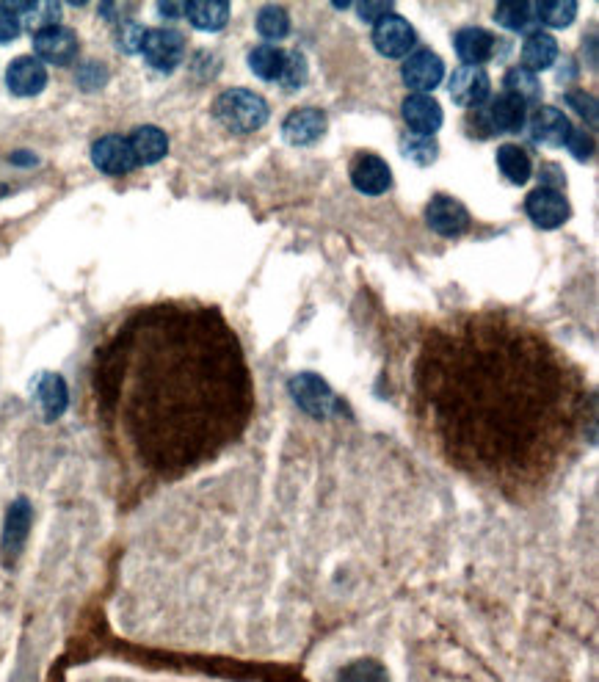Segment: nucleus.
<instances>
[{
	"instance_id": "nucleus-35",
	"label": "nucleus",
	"mask_w": 599,
	"mask_h": 682,
	"mask_svg": "<svg viewBox=\"0 0 599 682\" xmlns=\"http://www.w3.org/2000/svg\"><path fill=\"white\" fill-rule=\"evenodd\" d=\"M282 86L285 89H301L304 86V81H307V58L301 56V53H288V58H285V72H282Z\"/></svg>"
},
{
	"instance_id": "nucleus-27",
	"label": "nucleus",
	"mask_w": 599,
	"mask_h": 682,
	"mask_svg": "<svg viewBox=\"0 0 599 682\" xmlns=\"http://www.w3.org/2000/svg\"><path fill=\"white\" fill-rule=\"evenodd\" d=\"M497 166L506 177L508 183L525 185L530 180V172H533V163H530L528 152L522 150L519 144H503L497 150Z\"/></svg>"
},
{
	"instance_id": "nucleus-36",
	"label": "nucleus",
	"mask_w": 599,
	"mask_h": 682,
	"mask_svg": "<svg viewBox=\"0 0 599 682\" xmlns=\"http://www.w3.org/2000/svg\"><path fill=\"white\" fill-rule=\"evenodd\" d=\"M105 81H108V70H105L100 61H89V64H83L81 70H78V83H81L86 92L100 89V86H105Z\"/></svg>"
},
{
	"instance_id": "nucleus-40",
	"label": "nucleus",
	"mask_w": 599,
	"mask_h": 682,
	"mask_svg": "<svg viewBox=\"0 0 599 682\" xmlns=\"http://www.w3.org/2000/svg\"><path fill=\"white\" fill-rule=\"evenodd\" d=\"M357 12L365 23L376 25L379 20H384L387 14H392V3H359Z\"/></svg>"
},
{
	"instance_id": "nucleus-24",
	"label": "nucleus",
	"mask_w": 599,
	"mask_h": 682,
	"mask_svg": "<svg viewBox=\"0 0 599 682\" xmlns=\"http://www.w3.org/2000/svg\"><path fill=\"white\" fill-rule=\"evenodd\" d=\"M36 401L42 406L45 420H56L67 409V384L58 373H45L36 382Z\"/></svg>"
},
{
	"instance_id": "nucleus-38",
	"label": "nucleus",
	"mask_w": 599,
	"mask_h": 682,
	"mask_svg": "<svg viewBox=\"0 0 599 682\" xmlns=\"http://www.w3.org/2000/svg\"><path fill=\"white\" fill-rule=\"evenodd\" d=\"M566 147H569V152L575 155L577 161H588L594 155V139L588 136L586 130H572L569 139H566Z\"/></svg>"
},
{
	"instance_id": "nucleus-31",
	"label": "nucleus",
	"mask_w": 599,
	"mask_h": 682,
	"mask_svg": "<svg viewBox=\"0 0 599 682\" xmlns=\"http://www.w3.org/2000/svg\"><path fill=\"white\" fill-rule=\"evenodd\" d=\"M257 31H260V36L274 39V42L285 39L290 34V14L282 6H274V3L263 6L260 14H257Z\"/></svg>"
},
{
	"instance_id": "nucleus-29",
	"label": "nucleus",
	"mask_w": 599,
	"mask_h": 682,
	"mask_svg": "<svg viewBox=\"0 0 599 682\" xmlns=\"http://www.w3.org/2000/svg\"><path fill=\"white\" fill-rule=\"evenodd\" d=\"M533 9H536V20L550 28H566L577 17L575 0H542V3H533Z\"/></svg>"
},
{
	"instance_id": "nucleus-23",
	"label": "nucleus",
	"mask_w": 599,
	"mask_h": 682,
	"mask_svg": "<svg viewBox=\"0 0 599 682\" xmlns=\"http://www.w3.org/2000/svg\"><path fill=\"white\" fill-rule=\"evenodd\" d=\"M185 17L199 31H221L230 23V3L224 0H191L185 3Z\"/></svg>"
},
{
	"instance_id": "nucleus-10",
	"label": "nucleus",
	"mask_w": 599,
	"mask_h": 682,
	"mask_svg": "<svg viewBox=\"0 0 599 682\" xmlns=\"http://www.w3.org/2000/svg\"><path fill=\"white\" fill-rule=\"evenodd\" d=\"M92 161L100 172L111 174V177L130 174L139 166V163H136V155L130 150V141H127L125 136H114V133L94 141Z\"/></svg>"
},
{
	"instance_id": "nucleus-17",
	"label": "nucleus",
	"mask_w": 599,
	"mask_h": 682,
	"mask_svg": "<svg viewBox=\"0 0 599 682\" xmlns=\"http://www.w3.org/2000/svg\"><path fill=\"white\" fill-rule=\"evenodd\" d=\"M351 183L365 197H379L392 185V172L379 155H359L351 166Z\"/></svg>"
},
{
	"instance_id": "nucleus-9",
	"label": "nucleus",
	"mask_w": 599,
	"mask_h": 682,
	"mask_svg": "<svg viewBox=\"0 0 599 682\" xmlns=\"http://www.w3.org/2000/svg\"><path fill=\"white\" fill-rule=\"evenodd\" d=\"M525 210H528V216L533 219V224H539L542 230H555V227H561V224L569 219V213H572L564 194L555 191V188H547V185L530 191L528 199H525Z\"/></svg>"
},
{
	"instance_id": "nucleus-18",
	"label": "nucleus",
	"mask_w": 599,
	"mask_h": 682,
	"mask_svg": "<svg viewBox=\"0 0 599 682\" xmlns=\"http://www.w3.org/2000/svg\"><path fill=\"white\" fill-rule=\"evenodd\" d=\"M497 39L495 34H489L486 28H461L453 36V45H456V53L464 61V67H481L489 58H495L497 53Z\"/></svg>"
},
{
	"instance_id": "nucleus-39",
	"label": "nucleus",
	"mask_w": 599,
	"mask_h": 682,
	"mask_svg": "<svg viewBox=\"0 0 599 682\" xmlns=\"http://www.w3.org/2000/svg\"><path fill=\"white\" fill-rule=\"evenodd\" d=\"M20 31H23V25L17 20V14H14L9 6H0V42H3V45L12 42V39L20 36Z\"/></svg>"
},
{
	"instance_id": "nucleus-34",
	"label": "nucleus",
	"mask_w": 599,
	"mask_h": 682,
	"mask_svg": "<svg viewBox=\"0 0 599 682\" xmlns=\"http://www.w3.org/2000/svg\"><path fill=\"white\" fill-rule=\"evenodd\" d=\"M144 36H147V28H141L139 23L133 20H125V23L116 25V47L133 56V53H141V45H144Z\"/></svg>"
},
{
	"instance_id": "nucleus-3",
	"label": "nucleus",
	"mask_w": 599,
	"mask_h": 682,
	"mask_svg": "<svg viewBox=\"0 0 599 682\" xmlns=\"http://www.w3.org/2000/svg\"><path fill=\"white\" fill-rule=\"evenodd\" d=\"M268 103L260 94L249 92V89H230L221 92L213 103V116L219 119L221 125L232 133H257L268 122Z\"/></svg>"
},
{
	"instance_id": "nucleus-2",
	"label": "nucleus",
	"mask_w": 599,
	"mask_h": 682,
	"mask_svg": "<svg viewBox=\"0 0 599 682\" xmlns=\"http://www.w3.org/2000/svg\"><path fill=\"white\" fill-rule=\"evenodd\" d=\"M94 393L127 459L163 481L216 462L254 417L241 337L216 307L196 301L127 315L97 348Z\"/></svg>"
},
{
	"instance_id": "nucleus-13",
	"label": "nucleus",
	"mask_w": 599,
	"mask_h": 682,
	"mask_svg": "<svg viewBox=\"0 0 599 682\" xmlns=\"http://www.w3.org/2000/svg\"><path fill=\"white\" fill-rule=\"evenodd\" d=\"M484 119L492 133H519L528 122V105L514 94L503 92L486 105Z\"/></svg>"
},
{
	"instance_id": "nucleus-8",
	"label": "nucleus",
	"mask_w": 599,
	"mask_h": 682,
	"mask_svg": "<svg viewBox=\"0 0 599 682\" xmlns=\"http://www.w3.org/2000/svg\"><path fill=\"white\" fill-rule=\"evenodd\" d=\"M415 28L406 23L401 14H387L384 20L373 25V45L381 56L401 58L415 47Z\"/></svg>"
},
{
	"instance_id": "nucleus-21",
	"label": "nucleus",
	"mask_w": 599,
	"mask_h": 682,
	"mask_svg": "<svg viewBox=\"0 0 599 682\" xmlns=\"http://www.w3.org/2000/svg\"><path fill=\"white\" fill-rule=\"evenodd\" d=\"M130 150L136 155V163H144V166H152L166 158L169 152V139L161 128L155 125H141L130 133Z\"/></svg>"
},
{
	"instance_id": "nucleus-32",
	"label": "nucleus",
	"mask_w": 599,
	"mask_h": 682,
	"mask_svg": "<svg viewBox=\"0 0 599 682\" xmlns=\"http://www.w3.org/2000/svg\"><path fill=\"white\" fill-rule=\"evenodd\" d=\"M506 92L514 94V97H519L522 103H536L539 97H542V83H539V78L533 75V72L522 70V67H514V70H508L506 75Z\"/></svg>"
},
{
	"instance_id": "nucleus-5",
	"label": "nucleus",
	"mask_w": 599,
	"mask_h": 682,
	"mask_svg": "<svg viewBox=\"0 0 599 682\" xmlns=\"http://www.w3.org/2000/svg\"><path fill=\"white\" fill-rule=\"evenodd\" d=\"M141 53H144L152 70L174 72L183 64L185 36L180 31H174V28H152L144 36Z\"/></svg>"
},
{
	"instance_id": "nucleus-37",
	"label": "nucleus",
	"mask_w": 599,
	"mask_h": 682,
	"mask_svg": "<svg viewBox=\"0 0 599 682\" xmlns=\"http://www.w3.org/2000/svg\"><path fill=\"white\" fill-rule=\"evenodd\" d=\"M566 103L572 105V108H575V111L580 116H586L588 125H591V128L597 125V100H594L591 94H586V92H569V94H566Z\"/></svg>"
},
{
	"instance_id": "nucleus-6",
	"label": "nucleus",
	"mask_w": 599,
	"mask_h": 682,
	"mask_svg": "<svg viewBox=\"0 0 599 682\" xmlns=\"http://www.w3.org/2000/svg\"><path fill=\"white\" fill-rule=\"evenodd\" d=\"M78 34L64 25H53L34 34V53L42 64H56V67H67L78 56Z\"/></svg>"
},
{
	"instance_id": "nucleus-11",
	"label": "nucleus",
	"mask_w": 599,
	"mask_h": 682,
	"mask_svg": "<svg viewBox=\"0 0 599 682\" xmlns=\"http://www.w3.org/2000/svg\"><path fill=\"white\" fill-rule=\"evenodd\" d=\"M401 78L415 94L434 92L442 78H445V64L437 53L431 50H417L412 56L406 58L404 70H401Z\"/></svg>"
},
{
	"instance_id": "nucleus-14",
	"label": "nucleus",
	"mask_w": 599,
	"mask_h": 682,
	"mask_svg": "<svg viewBox=\"0 0 599 682\" xmlns=\"http://www.w3.org/2000/svg\"><path fill=\"white\" fill-rule=\"evenodd\" d=\"M326 114L321 108H299L282 122V136L293 147H310L315 141L323 139L326 133Z\"/></svg>"
},
{
	"instance_id": "nucleus-7",
	"label": "nucleus",
	"mask_w": 599,
	"mask_h": 682,
	"mask_svg": "<svg viewBox=\"0 0 599 682\" xmlns=\"http://www.w3.org/2000/svg\"><path fill=\"white\" fill-rule=\"evenodd\" d=\"M426 224L442 238H459L470 230V213L461 205L459 199L439 194L428 202Z\"/></svg>"
},
{
	"instance_id": "nucleus-19",
	"label": "nucleus",
	"mask_w": 599,
	"mask_h": 682,
	"mask_svg": "<svg viewBox=\"0 0 599 682\" xmlns=\"http://www.w3.org/2000/svg\"><path fill=\"white\" fill-rule=\"evenodd\" d=\"M6 83H9V92L17 97H36L47 86L45 64L34 56L14 58L6 72Z\"/></svg>"
},
{
	"instance_id": "nucleus-1",
	"label": "nucleus",
	"mask_w": 599,
	"mask_h": 682,
	"mask_svg": "<svg viewBox=\"0 0 599 682\" xmlns=\"http://www.w3.org/2000/svg\"><path fill=\"white\" fill-rule=\"evenodd\" d=\"M412 404L453 470L522 498L569 462L588 395L580 368L539 326L475 310L428 329L412 365Z\"/></svg>"
},
{
	"instance_id": "nucleus-15",
	"label": "nucleus",
	"mask_w": 599,
	"mask_h": 682,
	"mask_svg": "<svg viewBox=\"0 0 599 682\" xmlns=\"http://www.w3.org/2000/svg\"><path fill=\"white\" fill-rule=\"evenodd\" d=\"M401 114H404V122L415 136H434L442 128V119H445L442 105L428 94H409L401 105Z\"/></svg>"
},
{
	"instance_id": "nucleus-28",
	"label": "nucleus",
	"mask_w": 599,
	"mask_h": 682,
	"mask_svg": "<svg viewBox=\"0 0 599 682\" xmlns=\"http://www.w3.org/2000/svg\"><path fill=\"white\" fill-rule=\"evenodd\" d=\"M285 58H288V53L279 50V47L257 45L252 53H249V67H252L254 75L263 78V81H279L282 72H285Z\"/></svg>"
},
{
	"instance_id": "nucleus-41",
	"label": "nucleus",
	"mask_w": 599,
	"mask_h": 682,
	"mask_svg": "<svg viewBox=\"0 0 599 682\" xmlns=\"http://www.w3.org/2000/svg\"><path fill=\"white\" fill-rule=\"evenodd\" d=\"M158 12L166 14V17H177V14H185V3H161Z\"/></svg>"
},
{
	"instance_id": "nucleus-33",
	"label": "nucleus",
	"mask_w": 599,
	"mask_h": 682,
	"mask_svg": "<svg viewBox=\"0 0 599 682\" xmlns=\"http://www.w3.org/2000/svg\"><path fill=\"white\" fill-rule=\"evenodd\" d=\"M437 152V141L431 139V136H415L412 133V139H404V155L409 161L420 163V166H428V163L437 161Z\"/></svg>"
},
{
	"instance_id": "nucleus-12",
	"label": "nucleus",
	"mask_w": 599,
	"mask_h": 682,
	"mask_svg": "<svg viewBox=\"0 0 599 682\" xmlns=\"http://www.w3.org/2000/svg\"><path fill=\"white\" fill-rule=\"evenodd\" d=\"M450 97L461 108H478L486 103L492 81L481 67H459L450 75Z\"/></svg>"
},
{
	"instance_id": "nucleus-22",
	"label": "nucleus",
	"mask_w": 599,
	"mask_h": 682,
	"mask_svg": "<svg viewBox=\"0 0 599 682\" xmlns=\"http://www.w3.org/2000/svg\"><path fill=\"white\" fill-rule=\"evenodd\" d=\"M555 58H558V42H555V36L533 31V34L525 39V45H522V70L533 72V75L542 70H550L555 64Z\"/></svg>"
},
{
	"instance_id": "nucleus-4",
	"label": "nucleus",
	"mask_w": 599,
	"mask_h": 682,
	"mask_svg": "<svg viewBox=\"0 0 599 682\" xmlns=\"http://www.w3.org/2000/svg\"><path fill=\"white\" fill-rule=\"evenodd\" d=\"M290 395L293 401L307 412L315 420H323V417H332L335 412H340V401L337 395L332 393V387L323 382L321 376L315 373H299L290 379Z\"/></svg>"
},
{
	"instance_id": "nucleus-30",
	"label": "nucleus",
	"mask_w": 599,
	"mask_h": 682,
	"mask_svg": "<svg viewBox=\"0 0 599 682\" xmlns=\"http://www.w3.org/2000/svg\"><path fill=\"white\" fill-rule=\"evenodd\" d=\"M337 682H390V674H387V669L381 666L379 660L359 658L340 669Z\"/></svg>"
},
{
	"instance_id": "nucleus-20",
	"label": "nucleus",
	"mask_w": 599,
	"mask_h": 682,
	"mask_svg": "<svg viewBox=\"0 0 599 682\" xmlns=\"http://www.w3.org/2000/svg\"><path fill=\"white\" fill-rule=\"evenodd\" d=\"M28 528H31V506H28V500H17L6 514V528H3V561L6 564H14L17 555L23 553Z\"/></svg>"
},
{
	"instance_id": "nucleus-16",
	"label": "nucleus",
	"mask_w": 599,
	"mask_h": 682,
	"mask_svg": "<svg viewBox=\"0 0 599 682\" xmlns=\"http://www.w3.org/2000/svg\"><path fill=\"white\" fill-rule=\"evenodd\" d=\"M530 136L539 144L547 147H564L569 133H572V122L566 119L564 111H558L553 105H539L533 116H530Z\"/></svg>"
},
{
	"instance_id": "nucleus-25",
	"label": "nucleus",
	"mask_w": 599,
	"mask_h": 682,
	"mask_svg": "<svg viewBox=\"0 0 599 682\" xmlns=\"http://www.w3.org/2000/svg\"><path fill=\"white\" fill-rule=\"evenodd\" d=\"M495 20L508 31H517V34H533V28L539 25L536 20V9L533 3H525V0H506V3H497Z\"/></svg>"
},
{
	"instance_id": "nucleus-26",
	"label": "nucleus",
	"mask_w": 599,
	"mask_h": 682,
	"mask_svg": "<svg viewBox=\"0 0 599 682\" xmlns=\"http://www.w3.org/2000/svg\"><path fill=\"white\" fill-rule=\"evenodd\" d=\"M9 9L17 14L20 25L31 28L36 34L58 25V17H61V6L58 3H47V0H42V3H9Z\"/></svg>"
}]
</instances>
